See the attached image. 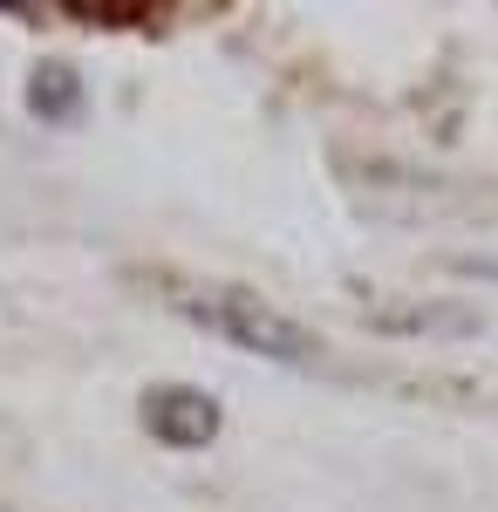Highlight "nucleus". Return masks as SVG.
Segmentation results:
<instances>
[{"label": "nucleus", "instance_id": "4", "mask_svg": "<svg viewBox=\"0 0 498 512\" xmlns=\"http://www.w3.org/2000/svg\"><path fill=\"white\" fill-rule=\"evenodd\" d=\"M369 321L389 328V335H403V328H423V335H444V328H451V335H471V328H478L471 308H437V301H430V308H383V315H369Z\"/></svg>", "mask_w": 498, "mask_h": 512}, {"label": "nucleus", "instance_id": "1", "mask_svg": "<svg viewBox=\"0 0 498 512\" xmlns=\"http://www.w3.org/2000/svg\"><path fill=\"white\" fill-rule=\"evenodd\" d=\"M178 308L198 328H212L219 342H232V349H246V355H267V362H307L314 355V335H307L301 321L280 315L260 294H246V287H198Z\"/></svg>", "mask_w": 498, "mask_h": 512}, {"label": "nucleus", "instance_id": "2", "mask_svg": "<svg viewBox=\"0 0 498 512\" xmlns=\"http://www.w3.org/2000/svg\"><path fill=\"white\" fill-rule=\"evenodd\" d=\"M144 431L171 451H205L219 437V403L192 383H171V390H151L144 396Z\"/></svg>", "mask_w": 498, "mask_h": 512}, {"label": "nucleus", "instance_id": "3", "mask_svg": "<svg viewBox=\"0 0 498 512\" xmlns=\"http://www.w3.org/2000/svg\"><path fill=\"white\" fill-rule=\"evenodd\" d=\"M28 110L41 123H76L82 117V82L69 62H41L35 76H28Z\"/></svg>", "mask_w": 498, "mask_h": 512}]
</instances>
